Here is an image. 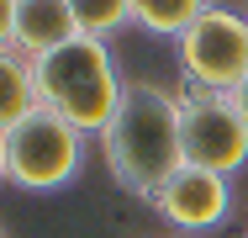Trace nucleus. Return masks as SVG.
Returning a JSON list of instances; mask_svg holds the SVG:
<instances>
[{"instance_id":"obj_1","label":"nucleus","mask_w":248,"mask_h":238,"mask_svg":"<svg viewBox=\"0 0 248 238\" xmlns=\"http://www.w3.org/2000/svg\"><path fill=\"white\" fill-rule=\"evenodd\" d=\"M100 159L111 170V180L132 196L148 201L180 164V95L153 85V80H127V95L111 117V127L100 133Z\"/></svg>"},{"instance_id":"obj_2","label":"nucleus","mask_w":248,"mask_h":238,"mask_svg":"<svg viewBox=\"0 0 248 238\" xmlns=\"http://www.w3.org/2000/svg\"><path fill=\"white\" fill-rule=\"evenodd\" d=\"M32 69H37L43 106L58 111L63 122H74L79 133H95V138L111 127V117L127 95V80H122L106 37H74L48 58H32Z\"/></svg>"},{"instance_id":"obj_3","label":"nucleus","mask_w":248,"mask_h":238,"mask_svg":"<svg viewBox=\"0 0 248 238\" xmlns=\"http://www.w3.org/2000/svg\"><path fill=\"white\" fill-rule=\"evenodd\" d=\"M85 164V133L58 111L37 106L27 122L5 133V180L21 190H58Z\"/></svg>"},{"instance_id":"obj_4","label":"nucleus","mask_w":248,"mask_h":238,"mask_svg":"<svg viewBox=\"0 0 248 238\" xmlns=\"http://www.w3.org/2000/svg\"><path fill=\"white\" fill-rule=\"evenodd\" d=\"M174 48H180L185 85L217 95H238L248 85V16H238V11L211 0Z\"/></svg>"},{"instance_id":"obj_5","label":"nucleus","mask_w":248,"mask_h":238,"mask_svg":"<svg viewBox=\"0 0 248 238\" xmlns=\"http://www.w3.org/2000/svg\"><path fill=\"white\" fill-rule=\"evenodd\" d=\"M180 95V148L185 164L211 170V175H232L248 164V117L238 111V95H217L185 85Z\"/></svg>"},{"instance_id":"obj_6","label":"nucleus","mask_w":248,"mask_h":238,"mask_svg":"<svg viewBox=\"0 0 248 238\" xmlns=\"http://www.w3.org/2000/svg\"><path fill=\"white\" fill-rule=\"evenodd\" d=\"M148 206L169 228H180V233H211V228H222L227 212H232V186H227V175L180 164V170L148 196Z\"/></svg>"},{"instance_id":"obj_7","label":"nucleus","mask_w":248,"mask_h":238,"mask_svg":"<svg viewBox=\"0 0 248 238\" xmlns=\"http://www.w3.org/2000/svg\"><path fill=\"white\" fill-rule=\"evenodd\" d=\"M74 37H79V21L69 0H16V53L21 58H48Z\"/></svg>"},{"instance_id":"obj_8","label":"nucleus","mask_w":248,"mask_h":238,"mask_svg":"<svg viewBox=\"0 0 248 238\" xmlns=\"http://www.w3.org/2000/svg\"><path fill=\"white\" fill-rule=\"evenodd\" d=\"M37 106H43V95H37L32 58H21L16 48H5V53H0V138H5L16 122H27Z\"/></svg>"},{"instance_id":"obj_9","label":"nucleus","mask_w":248,"mask_h":238,"mask_svg":"<svg viewBox=\"0 0 248 238\" xmlns=\"http://www.w3.org/2000/svg\"><path fill=\"white\" fill-rule=\"evenodd\" d=\"M211 0H132V27H143L153 37H185L196 27V16L206 11Z\"/></svg>"},{"instance_id":"obj_10","label":"nucleus","mask_w":248,"mask_h":238,"mask_svg":"<svg viewBox=\"0 0 248 238\" xmlns=\"http://www.w3.org/2000/svg\"><path fill=\"white\" fill-rule=\"evenodd\" d=\"M69 11L79 21V37H111L132 21V0H69Z\"/></svg>"},{"instance_id":"obj_11","label":"nucleus","mask_w":248,"mask_h":238,"mask_svg":"<svg viewBox=\"0 0 248 238\" xmlns=\"http://www.w3.org/2000/svg\"><path fill=\"white\" fill-rule=\"evenodd\" d=\"M16 48V0H0V53Z\"/></svg>"},{"instance_id":"obj_12","label":"nucleus","mask_w":248,"mask_h":238,"mask_svg":"<svg viewBox=\"0 0 248 238\" xmlns=\"http://www.w3.org/2000/svg\"><path fill=\"white\" fill-rule=\"evenodd\" d=\"M238 111H243V117H248V85H243V90H238Z\"/></svg>"},{"instance_id":"obj_13","label":"nucleus","mask_w":248,"mask_h":238,"mask_svg":"<svg viewBox=\"0 0 248 238\" xmlns=\"http://www.w3.org/2000/svg\"><path fill=\"white\" fill-rule=\"evenodd\" d=\"M0 180H5V138H0Z\"/></svg>"},{"instance_id":"obj_14","label":"nucleus","mask_w":248,"mask_h":238,"mask_svg":"<svg viewBox=\"0 0 248 238\" xmlns=\"http://www.w3.org/2000/svg\"><path fill=\"white\" fill-rule=\"evenodd\" d=\"M0 238H5V228H0Z\"/></svg>"}]
</instances>
